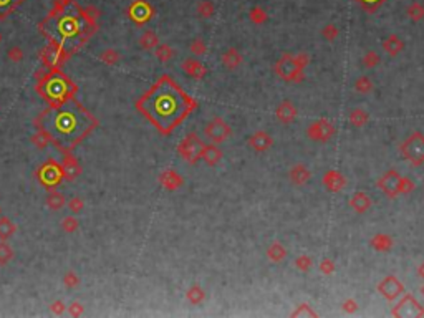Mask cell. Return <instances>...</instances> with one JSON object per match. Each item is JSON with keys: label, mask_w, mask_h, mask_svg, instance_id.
<instances>
[{"label": "cell", "mask_w": 424, "mask_h": 318, "mask_svg": "<svg viewBox=\"0 0 424 318\" xmlns=\"http://www.w3.org/2000/svg\"><path fill=\"white\" fill-rule=\"evenodd\" d=\"M138 111L161 134H171L194 111L196 101L169 75H163L136 101Z\"/></svg>", "instance_id": "6da1fadb"}, {"label": "cell", "mask_w": 424, "mask_h": 318, "mask_svg": "<svg viewBox=\"0 0 424 318\" xmlns=\"http://www.w3.org/2000/svg\"><path fill=\"white\" fill-rule=\"evenodd\" d=\"M98 121L75 96L58 104H50L36 120L45 138L62 151H71L97 128Z\"/></svg>", "instance_id": "7a4b0ae2"}, {"label": "cell", "mask_w": 424, "mask_h": 318, "mask_svg": "<svg viewBox=\"0 0 424 318\" xmlns=\"http://www.w3.org/2000/svg\"><path fill=\"white\" fill-rule=\"evenodd\" d=\"M40 30L52 43L73 53L88 42L97 29L93 19L73 0H57L53 10L40 25Z\"/></svg>", "instance_id": "3957f363"}, {"label": "cell", "mask_w": 424, "mask_h": 318, "mask_svg": "<svg viewBox=\"0 0 424 318\" xmlns=\"http://www.w3.org/2000/svg\"><path fill=\"white\" fill-rule=\"evenodd\" d=\"M36 92L50 106V104H58L75 96L76 86L58 68H50L48 73L40 78L38 85H36Z\"/></svg>", "instance_id": "277c9868"}, {"label": "cell", "mask_w": 424, "mask_h": 318, "mask_svg": "<svg viewBox=\"0 0 424 318\" xmlns=\"http://www.w3.org/2000/svg\"><path fill=\"white\" fill-rule=\"evenodd\" d=\"M401 156L413 166H421L424 162V134L413 133L401 144Z\"/></svg>", "instance_id": "5b68a950"}, {"label": "cell", "mask_w": 424, "mask_h": 318, "mask_svg": "<svg viewBox=\"0 0 424 318\" xmlns=\"http://www.w3.org/2000/svg\"><path fill=\"white\" fill-rule=\"evenodd\" d=\"M275 71L285 81L298 83V81L303 80V70L298 66V63L295 62V57L290 55V53H284L280 57V60L275 63Z\"/></svg>", "instance_id": "8992f818"}, {"label": "cell", "mask_w": 424, "mask_h": 318, "mask_svg": "<svg viewBox=\"0 0 424 318\" xmlns=\"http://www.w3.org/2000/svg\"><path fill=\"white\" fill-rule=\"evenodd\" d=\"M202 146L204 144H202V141L199 139V136L196 133H189L179 144V154L188 162L194 164V162L199 161V154H200Z\"/></svg>", "instance_id": "52a82bcc"}, {"label": "cell", "mask_w": 424, "mask_h": 318, "mask_svg": "<svg viewBox=\"0 0 424 318\" xmlns=\"http://www.w3.org/2000/svg\"><path fill=\"white\" fill-rule=\"evenodd\" d=\"M204 133L209 139H212V143H222L232 134V129L222 118H214L212 121H209L204 126Z\"/></svg>", "instance_id": "ba28073f"}, {"label": "cell", "mask_w": 424, "mask_h": 318, "mask_svg": "<svg viewBox=\"0 0 424 318\" xmlns=\"http://www.w3.org/2000/svg\"><path fill=\"white\" fill-rule=\"evenodd\" d=\"M394 317H424V308L413 295L406 293L404 298L393 308Z\"/></svg>", "instance_id": "9c48e42d"}, {"label": "cell", "mask_w": 424, "mask_h": 318, "mask_svg": "<svg viewBox=\"0 0 424 318\" xmlns=\"http://www.w3.org/2000/svg\"><path fill=\"white\" fill-rule=\"evenodd\" d=\"M378 292H380L386 300L391 302V300L398 298L401 293H404V285L401 284L394 275H390L378 284Z\"/></svg>", "instance_id": "30bf717a"}, {"label": "cell", "mask_w": 424, "mask_h": 318, "mask_svg": "<svg viewBox=\"0 0 424 318\" xmlns=\"http://www.w3.org/2000/svg\"><path fill=\"white\" fill-rule=\"evenodd\" d=\"M307 134L310 139H315V141H328L331 136L335 134V128L330 121H325V120H318L315 121L313 125L308 126L307 129Z\"/></svg>", "instance_id": "8fae6325"}, {"label": "cell", "mask_w": 424, "mask_h": 318, "mask_svg": "<svg viewBox=\"0 0 424 318\" xmlns=\"http://www.w3.org/2000/svg\"><path fill=\"white\" fill-rule=\"evenodd\" d=\"M68 57H70V52H66L65 48L58 47V45H55L52 42H50V45L43 50V53H42L43 62L47 63L50 68H57L60 63L65 62Z\"/></svg>", "instance_id": "7c38bea8"}, {"label": "cell", "mask_w": 424, "mask_h": 318, "mask_svg": "<svg viewBox=\"0 0 424 318\" xmlns=\"http://www.w3.org/2000/svg\"><path fill=\"white\" fill-rule=\"evenodd\" d=\"M399 178L401 176L396 171H388L386 174H383L381 178L378 179V188H380L388 197H396L399 194V191H398Z\"/></svg>", "instance_id": "4fadbf2b"}, {"label": "cell", "mask_w": 424, "mask_h": 318, "mask_svg": "<svg viewBox=\"0 0 424 318\" xmlns=\"http://www.w3.org/2000/svg\"><path fill=\"white\" fill-rule=\"evenodd\" d=\"M62 174H63L62 169L52 161H48L47 164H43L38 171V178H40V181H42V184H45L47 188L57 186L58 181L62 179Z\"/></svg>", "instance_id": "5bb4252c"}, {"label": "cell", "mask_w": 424, "mask_h": 318, "mask_svg": "<svg viewBox=\"0 0 424 318\" xmlns=\"http://www.w3.org/2000/svg\"><path fill=\"white\" fill-rule=\"evenodd\" d=\"M322 183L330 192H338V191H341L346 186V179L338 171H328L326 174L323 176Z\"/></svg>", "instance_id": "9a60e30c"}, {"label": "cell", "mask_w": 424, "mask_h": 318, "mask_svg": "<svg viewBox=\"0 0 424 318\" xmlns=\"http://www.w3.org/2000/svg\"><path fill=\"white\" fill-rule=\"evenodd\" d=\"M273 144V139L268 136V133H265V131H257V133H254L252 136L249 138V146L254 149V151H267L268 148H272Z\"/></svg>", "instance_id": "2e32d148"}, {"label": "cell", "mask_w": 424, "mask_h": 318, "mask_svg": "<svg viewBox=\"0 0 424 318\" xmlns=\"http://www.w3.org/2000/svg\"><path fill=\"white\" fill-rule=\"evenodd\" d=\"M275 116H277V120H279L280 123L289 125V123H292L295 118H297V108L294 106V103H292V101L285 99V101H282L279 106H277Z\"/></svg>", "instance_id": "e0dca14e"}, {"label": "cell", "mask_w": 424, "mask_h": 318, "mask_svg": "<svg viewBox=\"0 0 424 318\" xmlns=\"http://www.w3.org/2000/svg\"><path fill=\"white\" fill-rule=\"evenodd\" d=\"M199 159L206 161L209 166H216L217 162L222 159V151L216 146V144L202 146V149H200V154H199Z\"/></svg>", "instance_id": "ac0fdd59"}, {"label": "cell", "mask_w": 424, "mask_h": 318, "mask_svg": "<svg viewBox=\"0 0 424 318\" xmlns=\"http://www.w3.org/2000/svg\"><path fill=\"white\" fill-rule=\"evenodd\" d=\"M151 7L148 5L146 2H136L133 7H131V19H134L138 24H144L146 20L151 19Z\"/></svg>", "instance_id": "d6986e66"}, {"label": "cell", "mask_w": 424, "mask_h": 318, "mask_svg": "<svg viewBox=\"0 0 424 318\" xmlns=\"http://www.w3.org/2000/svg\"><path fill=\"white\" fill-rule=\"evenodd\" d=\"M182 68H184V71H186V73H188L189 76H193V78H197V80H202L204 76L207 75L206 66H204L202 63L197 62V60H193V58H189V60H186L184 63H182Z\"/></svg>", "instance_id": "ffe728a7"}, {"label": "cell", "mask_w": 424, "mask_h": 318, "mask_svg": "<svg viewBox=\"0 0 424 318\" xmlns=\"http://www.w3.org/2000/svg\"><path fill=\"white\" fill-rule=\"evenodd\" d=\"M350 206H352L358 214H363V212H366L368 209L371 207V197L364 192H357L352 197V201H350Z\"/></svg>", "instance_id": "44dd1931"}, {"label": "cell", "mask_w": 424, "mask_h": 318, "mask_svg": "<svg viewBox=\"0 0 424 318\" xmlns=\"http://www.w3.org/2000/svg\"><path fill=\"white\" fill-rule=\"evenodd\" d=\"M289 174H290L292 183L297 184V186H303L310 179V176H312V174H310V171L303 164H295L290 169Z\"/></svg>", "instance_id": "7402d4cb"}, {"label": "cell", "mask_w": 424, "mask_h": 318, "mask_svg": "<svg viewBox=\"0 0 424 318\" xmlns=\"http://www.w3.org/2000/svg\"><path fill=\"white\" fill-rule=\"evenodd\" d=\"M383 48H385V52L388 53V55L396 57L401 50L404 48V43L401 42V38L398 37V35H391V37H388L385 42H383Z\"/></svg>", "instance_id": "603a6c76"}, {"label": "cell", "mask_w": 424, "mask_h": 318, "mask_svg": "<svg viewBox=\"0 0 424 318\" xmlns=\"http://www.w3.org/2000/svg\"><path fill=\"white\" fill-rule=\"evenodd\" d=\"M222 63H224V66L227 70H235V68L242 63V57L239 55V52H237L235 48H229L224 55H222Z\"/></svg>", "instance_id": "cb8c5ba5"}, {"label": "cell", "mask_w": 424, "mask_h": 318, "mask_svg": "<svg viewBox=\"0 0 424 318\" xmlns=\"http://www.w3.org/2000/svg\"><path fill=\"white\" fill-rule=\"evenodd\" d=\"M80 171L81 169H80L78 162H76L73 158L66 156L65 161H63V176H65L66 179H73V178H76V176L80 174Z\"/></svg>", "instance_id": "d4e9b609"}, {"label": "cell", "mask_w": 424, "mask_h": 318, "mask_svg": "<svg viewBox=\"0 0 424 318\" xmlns=\"http://www.w3.org/2000/svg\"><path fill=\"white\" fill-rule=\"evenodd\" d=\"M371 244H373V247H375L376 251L386 252V251H390V249L393 247V239H391L390 235H386V234H378V235L373 237Z\"/></svg>", "instance_id": "484cf974"}, {"label": "cell", "mask_w": 424, "mask_h": 318, "mask_svg": "<svg viewBox=\"0 0 424 318\" xmlns=\"http://www.w3.org/2000/svg\"><path fill=\"white\" fill-rule=\"evenodd\" d=\"M285 255H287L285 247H284L282 244H279V242H273L270 247L267 249V257L270 258L272 262H280V260H284Z\"/></svg>", "instance_id": "4316f807"}, {"label": "cell", "mask_w": 424, "mask_h": 318, "mask_svg": "<svg viewBox=\"0 0 424 318\" xmlns=\"http://www.w3.org/2000/svg\"><path fill=\"white\" fill-rule=\"evenodd\" d=\"M161 183L166 186L167 189H177L182 183V179L179 176L176 174L174 171H167V172H163L161 176Z\"/></svg>", "instance_id": "83f0119b"}, {"label": "cell", "mask_w": 424, "mask_h": 318, "mask_svg": "<svg viewBox=\"0 0 424 318\" xmlns=\"http://www.w3.org/2000/svg\"><path fill=\"white\" fill-rule=\"evenodd\" d=\"M368 113L363 111L361 108H357V110H353L352 113H350V125L357 126V128H361V126H364L368 123Z\"/></svg>", "instance_id": "f1b7e54d"}, {"label": "cell", "mask_w": 424, "mask_h": 318, "mask_svg": "<svg viewBox=\"0 0 424 318\" xmlns=\"http://www.w3.org/2000/svg\"><path fill=\"white\" fill-rule=\"evenodd\" d=\"M408 17L413 22L423 20L424 19V5H423V3H419V2L411 3V5L408 7Z\"/></svg>", "instance_id": "f546056e"}, {"label": "cell", "mask_w": 424, "mask_h": 318, "mask_svg": "<svg viewBox=\"0 0 424 318\" xmlns=\"http://www.w3.org/2000/svg\"><path fill=\"white\" fill-rule=\"evenodd\" d=\"M20 2L22 0H0V19H5L12 10H15Z\"/></svg>", "instance_id": "4dcf8cb0"}, {"label": "cell", "mask_w": 424, "mask_h": 318, "mask_svg": "<svg viewBox=\"0 0 424 318\" xmlns=\"http://www.w3.org/2000/svg\"><path fill=\"white\" fill-rule=\"evenodd\" d=\"M204 298H206V293H204V290L200 288V287H197V285H194L193 288H189V292H188V300H189L191 303H196V305H197V303L202 302Z\"/></svg>", "instance_id": "1f68e13d"}, {"label": "cell", "mask_w": 424, "mask_h": 318, "mask_svg": "<svg viewBox=\"0 0 424 318\" xmlns=\"http://www.w3.org/2000/svg\"><path fill=\"white\" fill-rule=\"evenodd\" d=\"M141 45H143L144 48H153V47H156L158 45V35L154 33V32H151V30H148L146 32V33H143V37H141Z\"/></svg>", "instance_id": "d6a6232c"}, {"label": "cell", "mask_w": 424, "mask_h": 318, "mask_svg": "<svg viewBox=\"0 0 424 318\" xmlns=\"http://www.w3.org/2000/svg\"><path fill=\"white\" fill-rule=\"evenodd\" d=\"M357 2L359 3V7H361L363 10L373 13L376 8H380L383 3H385V0H357Z\"/></svg>", "instance_id": "836d02e7"}, {"label": "cell", "mask_w": 424, "mask_h": 318, "mask_svg": "<svg viewBox=\"0 0 424 318\" xmlns=\"http://www.w3.org/2000/svg\"><path fill=\"white\" fill-rule=\"evenodd\" d=\"M197 13H199V17H206V19L212 17L214 15V3L211 2V0H204V2H200L199 7H197Z\"/></svg>", "instance_id": "e575fe53"}, {"label": "cell", "mask_w": 424, "mask_h": 318, "mask_svg": "<svg viewBox=\"0 0 424 318\" xmlns=\"http://www.w3.org/2000/svg\"><path fill=\"white\" fill-rule=\"evenodd\" d=\"M15 232V225L12 224L10 221L2 219L0 221V239H7Z\"/></svg>", "instance_id": "d590c367"}, {"label": "cell", "mask_w": 424, "mask_h": 318, "mask_svg": "<svg viewBox=\"0 0 424 318\" xmlns=\"http://www.w3.org/2000/svg\"><path fill=\"white\" fill-rule=\"evenodd\" d=\"M172 55H174V52H172L171 47H167V45H159V48L156 50V57H158L161 62L171 60Z\"/></svg>", "instance_id": "8d00e7d4"}, {"label": "cell", "mask_w": 424, "mask_h": 318, "mask_svg": "<svg viewBox=\"0 0 424 318\" xmlns=\"http://www.w3.org/2000/svg\"><path fill=\"white\" fill-rule=\"evenodd\" d=\"M371 88H373V85H371V81H370V78H366V76H361V78H358V81H357V90L359 93H370L371 92Z\"/></svg>", "instance_id": "74e56055"}, {"label": "cell", "mask_w": 424, "mask_h": 318, "mask_svg": "<svg viewBox=\"0 0 424 318\" xmlns=\"http://www.w3.org/2000/svg\"><path fill=\"white\" fill-rule=\"evenodd\" d=\"M312 263H313V260L307 255V254H303V255L297 257V260H295V265H297L302 272H307L310 267H312Z\"/></svg>", "instance_id": "f35d334b"}, {"label": "cell", "mask_w": 424, "mask_h": 318, "mask_svg": "<svg viewBox=\"0 0 424 318\" xmlns=\"http://www.w3.org/2000/svg\"><path fill=\"white\" fill-rule=\"evenodd\" d=\"M338 33H340V32H338V29H336L335 25H326L325 29L322 30V35L328 40V42H333V40L338 37Z\"/></svg>", "instance_id": "ab89813d"}, {"label": "cell", "mask_w": 424, "mask_h": 318, "mask_svg": "<svg viewBox=\"0 0 424 318\" xmlns=\"http://www.w3.org/2000/svg\"><path fill=\"white\" fill-rule=\"evenodd\" d=\"M378 63H380V57H378L375 52L366 53V55H364V58H363V65L366 66V68H375Z\"/></svg>", "instance_id": "60d3db41"}, {"label": "cell", "mask_w": 424, "mask_h": 318, "mask_svg": "<svg viewBox=\"0 0 424 318\" xmlns=\"http://www.w3.org/2000/svg\"><path fill=\"white\" fill-rule=\"evenodd\" d=\"M413 189H414V184L408 178H399V186H398L399 194H408V192H411Z\"/></svg>", "instance_id": "b9f144b4"}, {"label": "cell", "mask_w": 424, "mask_h": 318, "mask_svg": "<svg viewBox=\"0 0 424 318\" xmlns=\"http://www.w3.org/2000/svg\"><path fill=\"white\" fill-rule=\"evenodd\" d=\"M250 19H252L254 24H262V22L267 19V15H265V12H263L262 8L255 7L254 10L250 12Z\"/></svg>", "instance_id": "7bdbcfd3"}, {"label": "cell", "mask_w": 424, "mask_h": 318, "mask_svg": "<svg viewBox=\"0 0 424 318\" xmlns=\"http://www.w3.org/2000/svg\"><path fill=\"white\" fill-rule=\"evenodd\" d=\"M48 204H50V207H53V209H60L63 204H65V201H63V196L53 192L48 196Z\"/></svg>", "instance_id": "ee69618b"}, {"label": "cell", "mask_w": 424, "mask_h": 318, "mask_svg": "<svg viewBox=\"0 0 424 318\" xmlns=\"http://www.w3.org/2000/svg\"><path fill=\"white\" fill-rule=\"evenodd\" d=\"M294 317H317V313L312 310L308 305H300L297 310L292 313Z\"/></svg>", "instance_id": "f6af8a7d"}, {"label": "cell", "mask_w": 424, "mask_h": 318, "mask_svg": "<svg viewBox=\"0 0 424 318\" xmlns=\"http://www.w3.org/2000/svg\"><path fill=\"white\" fill-rule=\"evenodd\" d=\"M13 252L10 251V247L5 244H0V263H5L12 258Z\"/></svg>", "instance_id": "bcb514c9"}, {"label": "cell", "mask_w": 424, "mask_h": 318, "mask_svg": "<svg viewBox=\"0 0 424 318\" xmlns=\"http://www.w3.org/2000/svg\"><path fill=\"white\" fill-rule=\"evenodd\" d=\"M191 52H193L194 55H202V53L206 52V45L202 43V40H194V42L191 43Z\"/></svg>", "instance_id": "7dc6e473"}, {"label": "cell", "mask_w": 424, "mask_h": 318, "mask_svg": "<svg viewBox=\"0 0 424 318\" xmlns=\"http://www.w3.org/2000/svg\"><path fill=\"white\" fill-rule=\"evenodd\" d=\"M320 270L323 272V274H333L335 262L330 260V258H325V260H322V263H320Z\"/></svg>", "instance_id": "c3c4849f"}, {"label": "cell", "mask_w": 424, "mask_h": 318, "mask_svg": "<svg viewBox=\"0 0 424 318\" xmlns=\"http://www.w3.org/2000/svg\"><path fill=\"white\" fill-rule=\"evenodd\" d=\"M358 308V303L355 302V300H346V302H343V310L345 312H355Z\"/></svg>", "instance_id": "681fc988"}, {"label": "cell", "mask_w": 424, "mask_h": 318, "mask_svg": "<svg viewBox=\"0 0 424 318\" xmlns=\"http://www.w3.org/2000/svg\"><path fill=\"white\" fill-rule=\"evenodd\" d=\"M8 55H10L12 60H20V58H22V53H20V50H18V48H10V50H8Z\"/></svg>", "instance_id": "f907efd6"}, {"label": "cell", "mask_w": 424, "mask_h": 318, "mask_svg": "<svg viewBox=\"0 0 424 318\" xmlns=\"http://www.w3.org/2000/svg\"><path fill=\"white\" fill-rule=\"evenodd\" d=\"M418 274H419V277H423V279H424V262L421 263V267H419Z\"/></svg>", "instance_id": "816d5d0a"}, {"label": "cell", "mask_w": 424, "mask_h": 318, "mask_svg": "<svg viewBox=\"0 0 424 318\" xmlns=\"http://www.w3.org/2000/svg\"><path fill=\"white\" fill-rule=\"evenodd\" d=\"M421 292H423V295H424V287H423V288H421Z\"/></svg>", "instance_id": "f5cc1de1"}, {"label": "cell", "mask_w": 424, "mask_h": 318, "mask_svg": "<svg viewBox=\"0 0 424 318\" xmlns=\"http://www.w3.org/2000/svg\"><path fill=\"white\" fill-rule=\"evenodd\" d=\"M0 38H2V35H0Z\"/></svg>", "instance_id": "db71d44e"}]
</instances>
